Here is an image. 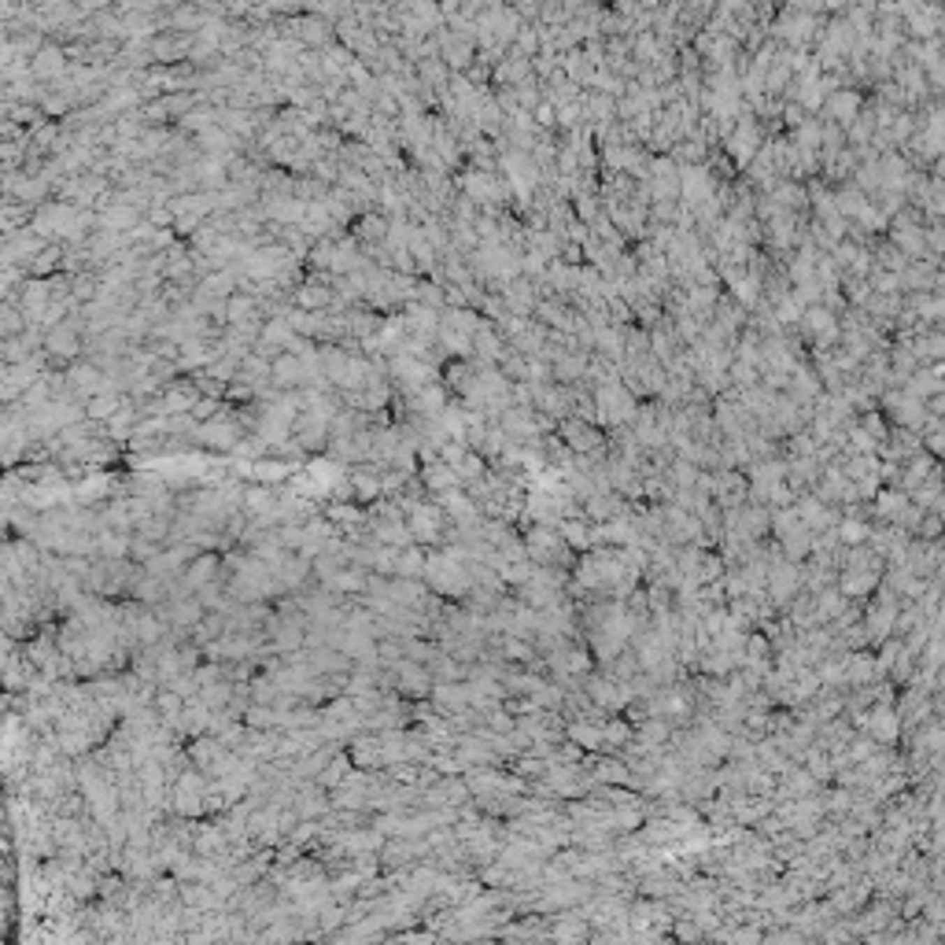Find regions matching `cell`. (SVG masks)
<instances>
[{
  "label": "cell",
  "instance_id": "cell-1",
  "mask_svg": "<svg viewBox=\"0 0 945 945\" xmlns=\"http://www.w3.org/2000/svg\"><path fill=\"white\" fill-rule=\"evenodd\" d=\"M439 525H444V513L436 506H413V517H410V536L421 539V543H432L439 536Z\"/></svg>",
  "mask_w": 945,
  "mask_h": 945
},
{
  "label": "cell",
  "instance_id": "cell-2",
  "mask_svg": "<svg viewBox=\"0 0 945 945\" xmlns=\"http://www.w3.org/2000/svg\"><path fill=\"white\" fill-rule=\"evenodd\" d=\"M200 436L207 439V444H218V447H237V432H233L229 425H207Z\"/></svg>",
  "mask_w": 945,
  "mask_h": 945
},
{
  "label": "cell",
  "instance_id": "cell-3",
  "mask_svg": "<svg viewBox=\"0 0 945 945\" xmlns=\"http://www.w3.org/2000/svg\"><path fill=\"white\" fill-rule=\"evenodd\" d=\"M425 481H429V488H436V491H439V488H455V481H458V476H455V465H450V462H444V465H432Z\"/></svg>",
  "mask_w": 945,
  "mask_h": 945
},
{
  "label": "cell",
  "instance_id": "cell-4",
  "mask_svg": "<svg viewBox=\"0 0 945 945\" xmlns=\"http://www.w3.org/2000/svg\"><path fill=\"white\" fill-rule=\"evenodd\" d=\"M214 569H218V562H214V558H200L196 565L189 569V584H192V587H203L207 580L214 576Z\"/></svg>",
  "mask_w": 945,
  "mask_h": 945
},
{
  "label": "cell",
  "instance_id": "cell-5",
  "mask_svg": "<svg viewBox=\"0 0 945 945\" xmlns=\"http://www.w3.org/2000/svg\"><path fill=\"white\" fill-rule=\"evenodd\" d=\"M399 573L403 576H418V573H425V558H421V550H406V554H399Z\"/></svg>",
  "mask_w": 945,
  "mask_h": 945
},
{
  "label": "cell",
  "instance_id": "cell-6",
  "mask_svg": "<svg viewBox=\"0 0 945 945\" xmlns=\"http://www.w3.org/2000/svg\"><path fill=\"white\" fill-rule=\"evenodd\" d=\"M248 502H251V510H255V513H270V510H274V499H270L263 488H255L251 495H248Z\"/></svg>",
  "mask_w": 945,
  "mask_h": 945
},
{
  "label": "cell",
  "instance_id": "cell-7",
  "mask_svg": "<svg viewBox=\"0 0 945 945\" xmlns=\"http://www.w3.org/2000/svg\"><path fill=\"white\" fill-rule=\"evenodd\" d=\"M196 617H200V606H189V602L174 606V620H177V624H192Z\"/></svg>",
  "mask_w": 945,
  "mask_h": 945
}]
</instances>
